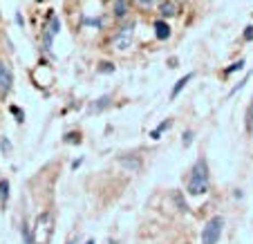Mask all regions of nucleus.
<instances>
[{
    "label": "nucleus",
    "instance_id": "obj_1",
    "mask_svg": "<svg viewBox=\"0 0 253 244\" xmlns=\"http://www.w3.org/2000/svg\"><path fill=\"white\" fill-rule=\"evenodd\" d=\"M211 188V175H209V163L206 159H197V163L193 166V172H191V179H188V195L193 197H200V195H206Z\"/></svg>",
    "mask_w": 253,
    "mask_h": 244
},
{
    "label": "nucleus",
    "instance_id": "obj_2",
    "mask_svg": "<svg viewBox=\"0 0 253 244\" xmlns=\"http://www.w3.org/2000/svg\"><path fill=\"white\" fill-rule=\"evenodd\" d=\"M54 233V226H52V217H49V213H43V215L36 220V226H34V242H39V244H45L49 238H52Z\"/></svg>",
    "mask_w": 253,
    "mask_h": 244
},
{
    "label": "nucleus",
    "instance_id": "obj_3",
    "mask_svg": "<svg viewBox=\"0 0 253 244\" xmlns=\"http://www.w3.org/2000/svg\"><path fill=\"white\" fill-rule=\"evenodd\" d=\"M132 36H134V25L132 23L121 25V27L117 29V34L112 36V47L119 49V52L128 49L130 45H132Z\"/></svg>",
    "mask_w": 253,
    "mask_h": 244
},
{
    "label": "nucleus",
    "instance_id": "obj_4",
    "mask_svg": "<svg viewBox=\"0 0 253 244\" xmlns=\"http://www.w3.org/2000/svg\"><path fill=\"white\" fill-rule=\"evenodd\" d=\"M222 229H224V220H222V217L209 220L204 231H202V244H217V240H220V235H222Z\"/></svg>",
    "mask_w": 253,
    "mask_h": 244
},
{
    "label": "nucleus",
    "instance_id": "obj_5",
    "mask_svg": "<svg viewBox=\"0 0 253 244\" xmlns=\"http://www.w3.org/2000/svg\"><path fill=\"white\" fill-rule=\"evenodd\" d=\"M11 83H14V77H11V70L0 61V94H7L11 90Z\"/></svg>",
    "mask_w": 253,
    "mask_h": 244
},
{
    "label": "nucleus",
    "instance_id": "obj_6",
    "mask_svg": "<svg viewBox=\"0 0 253 244\" xmlns=\"http://www.w3.org/2000/svg\"><path fill=\"white\" fill-rule=\"evenodd\" d=\"M159 11H162V16H177L179 14V7L175 5V2H170V0H162L159 2Z\"/></svg>",
    "mask_w": 253,
    "mask_h": 244
},
{
    "label": "nucleus",
    "instance_id": "obj_7",
    "mask_svg": "<svg viewBox=\"0 0 253 244\" xmlns=\"http://www.w3.org/2000/svg\"><path fill=\"white\" fill-rule=\"evenodd\" d=\"M155 34H157L159 41H166L168 36H170V27H168L164 20H157V23H155Z\"/></svg>",
    "mask_w": 253,
    "mask_h": 244
},
{
    "label": "nucleus",
    "instance_id": "obj_8",
    "mask_svg": "<svg viewBox=\"0 0 253 244\" xmlns=\"http://www.w3.org/2000/svg\"><path fill=\"white\" fill-rule=\"evenodd\" d=\"M130 11V0H115V16L117 18H124Z\"/></svg>",
    "mask_w": 253,
    "mask_h": 244
},
{
    "label": "nucleus",
    "instance_id": "obj_9",
    "mask_svg": "<svg viewBox=\"0 0 253 244\" xmlns=\"http://www.w3.org/2000/svg\"><path fill=\"white\" fill-rule=\"evenodd\" d=\"M191 79H193V74H186V77H184V79H179V81H177V85L170 90V99H175V96L179 94V92H182L184 87H186V83L191 81Z\"/></svg>",
    "mask_w": 253,
    "mask_h": 244
},
{
    "label": "nucleus",
    "instance_id": "obj_10",
    "mask_svg": "<svg viewBox=\"0 0 253 244\" xmlns=\"http://www.w3.org/2000/svg\"><path fill=\"white\" fill-rule=\"evenodd\" d=\"M7 195H9V182H7V179H2V182H0V200L5 202Z\"/></svg>",
    "mask_w": 253,
    "mask_h": 244
},
{
    "label": "nucleus",
    "instance_id": "obj_11",
    "mask_svg": "<svg viewBox=\"0 0 253 244\" xmlns=\"http://www.w3.org/2000/svg\"><path fill=\"white\" fill-rule=\"evenodd\" d=\"M168 125H170V121H164V123L159 125L157 130H153V134H150V137H153V139H159V137H162V132H164V130L168 128Z\"/></svg>",
    "mask_w": 253,
    "mask_h": 244
},
{
    "label": "nucleus",
    "instance_id": "obj_12",
    "mask_svg": "<svg viewBox=\"0 0 253 244\" xmlns=\"http://www.w3.org/2000/svg\"><path fill=\"white\" fill-rule=\"evenodd\" d=\"M119 162H121V163H128V166H130V170H132V172L137 170L139 166H141V163H139V159H119Z\"/></svg>",
    "mask_w": 253,
    "mask_h": 244
},
{
    "label": "nucleus",
    "instance_id": "obj_13",
    "mask_svg": "<svg viewBox=\"0 0 253 244\" xmlns=\"http://www.w3.org/2000/svg\"><path fill=\"white\" fill-rule=\"evenodd\" d=\"M253 128V103H251V110L247 112V130Z\"/></svg>",
    "mask_w": 253,
    "mask_h": 244
},
{
    "label": "nucleus",
    "instance_id": "obj_14",
    "mask_svg": "<svg viewBox=\"0 0 253 244\" xmlns=\"http://www.w3.org/2000/svg\"><path fill=\"white\" fill-rule=\"evenodd\" d=\"M134 2L141 7H150V5H155V2H162V0H134Z\"/></svg>",
    "mask_w": 253,
    "mask_h": 244
},
{
    "label": "nucleus",
    "instance_id": "obj_15",
    "mask_svg": "<svg viewBox=\"0 0 253 244\" xmlns=\"http://www.w3.org/2000/svg\"><path fill=\"white\" fill-rule=\"evenodd\" d=\"M11 112H14V115H16V117H18V121H23V110H20V108L11 106Z\"/></svg>",
    "mask_w": 253,
    "mask_h": 244
},
{
    "label": "nucleus",
    "instance_id": "obj_16",
    "mask_svg": "<svg viewBox=\"0 0 253 244\" xmlns=\"http://www.w3.org/2000/svg\"><path fill=\"white\" fill-rule=\"evenodd\" d=\"M191 137H193V132H186V134H184V146L191 144Z\"/></svg>",
    "mask_w": 253,
    "mask_h": 244
},
{
    "label": "nucleus",
    "instance_id": "obj_17",
    "mask_svg": "<svg viewBox=\"0 0 253 244\" xmlns=\"http://www.w3.org/2000/svg\"><path fill=\"white\" fill-rule=\"evenodd\" d=\"M85 244H94V242H92V240H90V242H85Z\"/></svg>",
    "mask_w": 253,
    "mask_h": 244
}]
</instances>
